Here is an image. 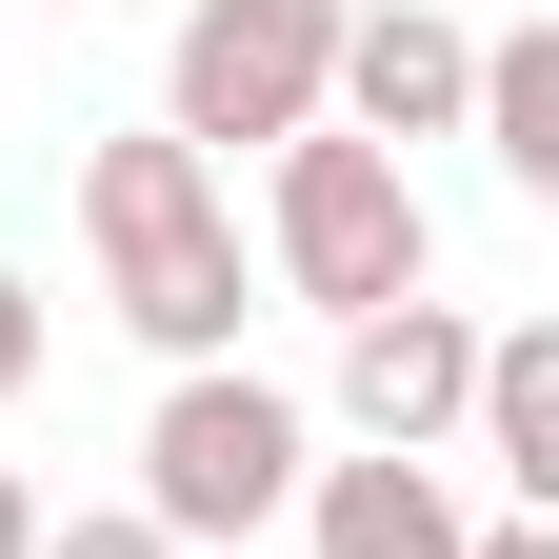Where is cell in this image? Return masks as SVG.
Returning a JSON list of instances; mask_svg holds the SVG:
<instances>
[{
	"mask_svg": "<svg viewBox=\"0 0 559 559\" xmlns=\"http://www.w3.org/2000/svg\"><path fill=\"white\" fill-rule=\"evenodd\" d=\"M81 260H100V320H120L160 380H180V360H240V320H260L240 200H221V160H180L160 120L81 140Z\"/></svg>",
	"mask_w": 559,
	"mask_h": 559,
	"instance_id": "cell-1",
	"label": "cell"
},
{
	"mask_svg": "<svg viewBox=\"0 0 559 559\" xmlns=\"http://www.w3.org/2000/svg\"><path fill=\"white\" fill-rule=\"evenodd\" d=\"M260 280L300 320H380V300H440V200H419V160H380V140H280L260 160Z\"/></svg>",
	"mask_w": 559,
	"mask_h": 559,
	"instance_id": "cell-2",
	"label": "cell"
},
{
	"mask_svg": "<svg viewBox=\"0 0 559 559\" xmlns=\"http://www.w3.org/2000/svg\"><path fill=\"white\" fill-rule=\"evenodd\" d=\"M300 479H320V400H300V380H260V360H180L160 400H140V520H160L180 559L300 520Z\"/></svg>",
	"mask_w": 559,
	"mask_h": 559,
	"instance_id": "cell-3",
	"label": "cell"
},
{
	"mask_svg": "<svg viewBox=\"0 0 559 559\" xmlns=\"http://www.w3.org/2000/svg\"><path fill=\"white\" fill-rule=\"evenodd\" d=\"M320 81H340V0H180L160 140L180 160H280V140H320Z\"/></svg>",
	"mask_w": 559,
	"mask_h": 559,
	"instance_id": "cell-4",
	"label": "cell"
},
{
	"mask_svg": "<svg viewBox=\"0 0 559 559\" xmlns=\"http://www.w3.org/2000/svg\"><path fill=\"white\" fill-rule=\"evenodd\" d=\"M460 400H479V320L460 300L340 320V440H360V460H460Z\"/></svg>",
	"mask_w": 559,
	"mask_h": 559,
	"instance_id": "cell-5",
	"label": "cell"
},
{
	"mask_svg": "<svg viewBox=\"0 0 559 559\" xmlns=\"http://www.w3.org/2000/svg\"><path fill=\"white\" fill-rule=\"evenodd\" d=\"M460 81H479V21H440V0H340L320 120L380 140V160H419V140H460Z\"/></svg>",
	"mask_w": 559,
	"mask_h": 559,
	"instance_id": "cell-6",
	"label": "cell"
},
{
	"mask_svg": "<svg viewBox=\"0 0 559 559\" xmlns=\"http://www.w3.org/2000/svg\"><path fill=\"white\" fill-rule=\"evenodd\" d=\"M460 440H479V479H500V520H559V340H539V320H479Z\"/></svg>",
	"mask_w": 559,
	"mask_h": 559,
	"instance_id": "cell-7",
	"label": "cell"
},
{
	"mask_svg": "<svg viewBox=\"0 0 559 559\" xmlns=\"http://www.w3.org/2000/svg\"><path fill=\"white\" fill-rule=\"evenodd\" d=\"M300 559H460V479L440 460H320L300 479Z\"/></svg>",
	"mask_w": 559,
	"mask_h": 559,
	"instance_id": "cell-8",
	"label": "cell"
},
{
	"mask_svg": "<svg viewBox=\"0 0 559 559\" xmlns=\"http://www.w3.org/2000/svg\"><path fill=\"white\" fill-rule=\"evenodd\" d=\"M460 140L500 160L520 200H559V40L520 21V40H479V81H460Z\"/></svg>",
	"mask_w": 559,
	"mask_h": 559,
	"instance_id": "cell-9",
	"label": "cell"
},
{
	"mask_svg": "<svg viewBox=\"0 0 559 559\" xmlns=\"http://www.w3.org/2000/svg\"><path fill=\"white\" fill-rule=\"evenodd\" d=\"M40 559H180V539L140 520V500H81V520H40Z\"/></svg>",
	"mask_w": 559,
	"mask_h": 559,
	"instance_id": "cell-10",
	"label": "cell"
},
{
	"mask_svg": "<svg viewBox=\"0 0 559 559\" xmlns=\"http://www.w3.org/2000/svg\"><path fill=\"white\" fill-rule=\"evenodd\" d=\"M40 380V280H0V400Z\"/></svg>",
	"mask_w": 559,
	"mask_h": 559,
	"instance_id": "cell-11",
	"label": "cell"
},
{
	"mask_svg": "<svg viewBox=\"0 0 559 559\" xmlns=\"http://www.w3.org/2000/svg\"><path fill=\"white\" fill-rule=\"evenodd\" d=\"M40 520H60V500H40L21 460H0V559H40Z\"/></svg>",
	"mask_w": 559,
	"mask_h": 559,
	"instance_id": "cell-12",
	"label": "cell"
},
{
	"mask_svg": "<svg viewBox=\"0 0 559 559\" xmlns=\"http://www.w3.org/2000/svg\"><path fill=\"white\" fill-rule=\"evenodd\" d=\"M460 559H559V520H460Z\"/></svg>",
	"mask_w": 559,
	"mask_h": 559,
	"instance_id": "cell-13",
	"label": "cell"
}]
</instances>
